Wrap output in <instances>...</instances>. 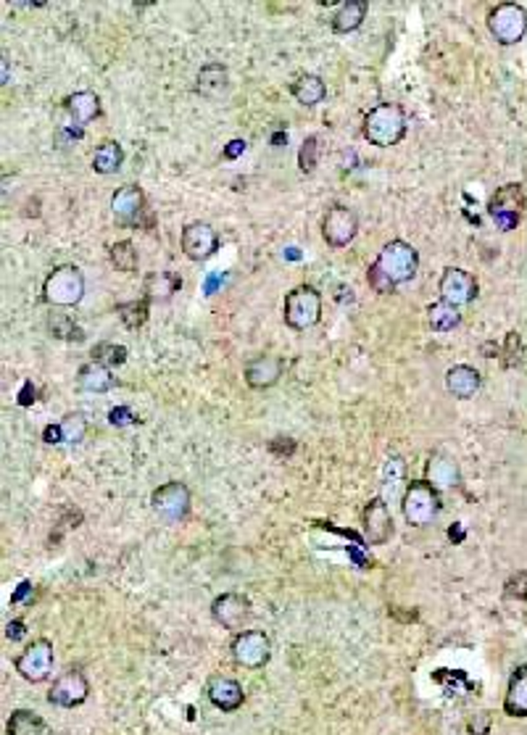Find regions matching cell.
I'll return each instance as SVG.
<instances>
[{
	"label": "cell",
	"instance_id": "cell-1",
	"mask_svg": "<svg viewBox=\"0 0 527 735\" xmlns=\"http://www.w3.org/2000/svg\"><path fill=\"white\" fill-rule=\"evenodd\" d=\"M420 269V253L407 240H391L383 245L372 267L367 269V282L375 293L391 296L399 285L409 282Z\"/></svg>",
	"mask_w": 527,
	"mask_h": 735
},
{
	"label": "cell",
	"instance_id": "cell-2",
	"mask_svg": "<svg viewBox=\"0 0 527 735\" xmlns=\"http://www.w3.org/2000/svg\"><path fill=\"white\" fill-rule=\"evenodd\" d=\"M407 129H409V119L401 105L377 104L364 116L361 135H364V140H369V145L391 148L407 137Z\"/></svg>",
	"mask_w": 527,
	"mask_h": 735
},
{
	"label": "cell",
	"instance_id": "cell-3",
	"mask_svg": "<svg viewBox=\"0 0 527 735\" xmlns=\"http://www.w3.org/2000/svg\"><path fill=\"white\" fill-rule=\"evenodd\" d=\"M85 298V277L74 264L56 267L45 282H43V301L53 309H69L77 306Z\"/></svg>",
	"mask_w": 527,
	"mask_h": 735
},
{
	"label": "cell",
	"instance_id": "cell-4",
	"mask_svg": "<svg viewBox=\"0 0 527 735\" xmlns=\"http://www.w3.org/2000/svg\"><path fill=\"white\" fill-rule=\"evenodd\" d=\"M443 509L440 501V491L432 488L427 480H412L404 499H401V512L407 517V522L412 527H427L438 520Z\"/></svg>",
	"mask_w": 527,
	"mask_h": 735
},
{
	"label": "cell",
	"instance_id": "cell-5",
	"mask_svg": "<svg viewBox=\"0 0 527 735\" xmlns=\"http://www.w3.org/2000/svg\"><path fill=\"white\" fill-rule=\"evenodd\" d=\"M283 314H285V324L291 329H309L319 324L322 319V293L316 290L314 285H298L293 288L288 296H285V306H283Z\"/></svg>",
	"mask_w": 527,
	"mask_h": 735
},
{
	"label": "cell",
	"instance_id": "cell-6",
	"mask_svg": "<svg viewBox=\"0 0 527 735\" xmlns=\"http://www.w3.org/2000/svg\"><path fill=\"white\" fill-rule=\"evenodd\" d=\"M488 29L499 45H517L527 35V11L520 3H499L488 13Z\"/></svg>",
	"mask_w": 527,
	"mask_h": 735
},
{
	"label": "cell",
	"instance_id": "cell-7",
	"mask_svg": "<svg viewBox=\"0 0 527 735\" xmlns=\"http://www.w3.org/2000/svg\"><path fill=\"white\" fill-rule=\"evenodd\" d=\"M53 662H56V654H53V643L48 638H37L32 640L16 659H13V667L16 672L27 680V683H45L53 672Z\"/></svg>",
	"mask_w": 527,
	"mask_h": 735
},
{
	"label": "cell",
	"instance_id": "cell-8",
	"mask_svg": "<svg viewBox=\"0 0 527 735\" xmlns=\"http://www.w3.org/2000/svg\"><path fill=\"white\" fill-rule=\"evenodd\" d=\"M232 662L245 669H261L272 659V640L261 631H240L229 646Z\"/></svg>",
	"mask_w": 527,
	"mask_h": 735
},
{
	"label": "cell",
	"instance_id": "cell-9",
	"mask_svg": "<svg viewBox=\"0 0 527 735\" xmlns=\"http://www.w3.org/2000/svg\"><path fill=\"white\" fill-rule=\"evenodd\" d=\"M151 509L167 522H182L190 514V488L185 483H164L151 493Z\"/></svg>",
	"mask_w": 527,
	"mask_h": 735
},
{
	"label": "cell",
	"instance_id": "cell-10",
	"mask_svg": "<svg viewBox=\"0 0 527 735\" xmlns=\"http://www.w3.org/2000/svg\"><path fill=\"white\" fill-rule=\"evenodd\" d=\"M523 209H525V193H523V185H517V182H509V185L499 188V190L493 193L491 204H488L491 219H493V221L499 224V229H504V232L517 229Z\"/></svg>",
	"mask_w": 527,
	"mask_h": 735
},
{
	"label": "cell",
	"instance_id": "cell-11",
	"mask_svg": "<svg viewBox=\"0 0 527 735\" xmlns=\"http://www.w3.org/2000/svg\"><path fill=\"white\" fill-rule=\"evenodd\" d=\"M477 280L472 272L461 269V267H448L443 269L440 275V282H438V293H440V301L461 309L467 304H472L477 298Z\"/></svg>",
	"mask_w": 527,
	"mask_h": 735
},
{
	"label": "cell",
	"instance_id": "cell-12",
	"mask_svg": "<svg viewBox=\"0 0 527 735\" xmlns=\"http://www.w3.org/2000/svg\"><path fill=\"white\" fill-rule=\"evenodd\" d=\"M359 232V216L353 213V209L343 206V204H335L329 206L324 219H322V237L329 248H345Z\"/></svg>",
	"mask_w": 527,
	"mask_h": 735
},
{
	"label": "cell",
	"instance_id": "cell-13",
	"mask_svg": "<svg viewBox=\"0 0 527 735\" xmlns=\"http://www.w3.org/2000/svg\"><path fill=\"white\" fill-rule=\"evenodd\" d=\"M88 696H90V683L82 669H66L61 677H56V683L48 691V701L61 709L82 707Z\"/></svg>",
	"mask_w": 527,
	"mask_h": 735
},
{
	"label": "cell",
	"instance_id": "cell-14",
	"mask_svg": "<svg viewBox=\"0 0 527 735\" xmlns=\"http://www.w3.org/2000/svg\"><path fill=\"white\" fill-rule=\"evenodd\" d=\"M111 213L119 224L127 227H145L143 216L148 213L145 206V193L137 185H121L113 196H111Z\"/></svg>",
	"mask_w": 527,
	"mask_h": 735
},
{
	"label": "cell",
	"instance_id": "cell-15",
	"mask_svg": "<svg viewBox=\"0 0 527 735\" xmlns=\"http://www.w3.org/2000/svg\"><path fill=\"white\" fill-rule=\"evenodd\" d=\"M180 243H182V253L190 261H206L219 251V235L209 221H190L182 229Z\"/></svg>",
	"mask_w": 527,
	"mask_h": 735
},
{
	"label": "cell",
	"instance_id": "cell-16",
	"mask_svg": "<svg viewBox=\"0 0 527 735\" xmlns=\"http://www.w3.org/2000/svg\"><path fill=\"white\" fill-rule=\"evenodd\" d=\"M211 617L227 631H240L251 620V601L240 593H221L211 604Z\"/></svg>",
	"mask_w": 527,
	"mask_h": 735
},
{
	"label": "cell",
	"instance_id": "cell-17",
	"mask_svg": "<svg viewBox=\"0 0 527 735\" xmlns=\"http://www.w3.org/2000/svg\"><path fill=\"white\" fill-rule=\"evenodd\" d=\"M393 535V517L383 499H372L364 507V538L369 545H383Z\"/></svg>",
	"mask_w": 527,
	"mask_h": 735
},
{
	"label": "cell",
	"instance_id": "cell-18",
	"mask_svg": "<svg viewBox=\"0 0 527 735\" xmlns=\"http://www.w3.org/2000/svg\"><path fill=\"white\" fill-rule=\"evenodd\" d=\"M283 372H285V361H283L280 356L267 353V356H259V359L248 361L243 375H245V385H248V388H253V391H267V388H272V385L280 383Z\"/></svg>",
	"mask_w": 527,
	"mask_h": 735
},
{
	"label": "cell",
	"instance_id": "cell-19",
	"mask_svg": "<svg viewBox=\"0 0 527 735\" xmlns=\"http://www.w3.org/2000/svg\"><path fill=\"white\" fill-rule=\"evenodd\" d=\"M206 696L209 701L221 709V712H237L245 701V693H243V685L232 677H224V675H213L206 685Z\"/></svg>",
	"mask_w": 527,
	"mask_h": 735
},
{
	"label": "cell",
	"instance_id": "cell-20",
	"mask_svg": "<svg viewBox=\"0 0 527 735\" xmlns=\"http://www.w3.org/2000/svg\"><path fill=\"white\" fill-rule=\"evenodd\" d=\"M180 290H182V277L172 269L151 272L143 282V298H148L151 304H167Z\"/></svg>",
	"mask_w": 527,
	"mask_h": 735
},
{
	"label": "cell",
	"instance_id": "cell-21",
	"mask_svg": "<svg viewBox=\"0 0 527 735\" xmlns=\"http://www.w3.org/2000/svg\"><path fill=\"white\" fill-rule=\"evenodd\" d=\"M483 385V377L475 367L469 364H456L446 372V388L453 398H461V401H469L475 398V393L480 391Z\"/></svg>",
	"mask_w": 527,
	"mask_h": 735
},
{
	"label": "cell",
	"instance_id": "cell-22",
	"mask_svg": "<svg viewBox=\"0 0 527 735\" xmlns=\"http://www.w3.org/2000/svg\"><path fill=\"white\" fill-rule=\"evenodd\" d=\"M409 483H407V464L401 456H388L385 467H383V488H380V499L385 504L401 501L407 493Z\"/></svg>",
	"mask_w": 527,
	"mask_h": 735
},
{
	"label": "cell",
	"instance_id": "cell-23",
	"mask_svg": "<svg viewBox=\"0 0 527 735\" xmlns=\"http://www.w3.org/2000/svg\"><path fill=\"white\" fill-rule=\"evenodd\" d=\"M424 480L438 491L456 488L459 485V464L448 453H432L424 467Z\"/></svg>",
	"mask_w": 527,
	"mask_h": 735
},
{
	"label": "cell",
	"instance_id": "cell-24",
	"mask_svg": "<svg viewBox=\"0 0 527 735\" xmlns=\"http://www.w3.org/2000/svg\"><path fill=\"white\" fill-rule=\"evenodd\" d=\"M229 88V72L224 64H206L201 66L198 77H196V93L204 96V98H221Z\"/></svg>",
	"mask_w": 527,
	"mask_h": 735
},
{
	"label": "cell",
	"instance_id": "cell-25",
	"mask_svg": "<svg viewBox=\"0 0 527 735\" xmlns=\"http://www.w3.org/2000/svg\"><path fill=\"white\" fill-rule=\"evenodd\" d=\"M77 388L85 393H108L111 388H116V377L105 364L88 361L77 372Z\"/></svg>",
	"mask_w": 527,
	"mask_h": 735
},
{
	"label": "cell",
	"instance_id": "cell-26",
	"mask_svg": "<svg viewBox=\"0 0 527 735\" xmlns=\"http://www.w3.org/2000/svg\"><path fill=\"white\" fill-rule=\"evenodd\" d=\"M504 712L509 717H527V664H520L512 677H509V688L504 696Z\"/></svg>",
	"mask_w": 527,
	"mask_h": 735
},
{
	"label": "cell",
	"instance_id": "cell-27",
	"mask_svg": "<svg viewBox=\"0 0 527 735\" xmlns=\"http://www.w3.org/2000/svg\"><path fill=\"white\" fill-rule=\"evenodd\" d=\"M367 11H369V3H367V0H345V3H340V8H337L335 16H332V29H335L337 35L356 32V29L364 24Z\"/></svg>",
	"mask_w": 527,
	"mask_h": 735
},
{
	"label": "cell",
	"instance_id": "cell-28",
	"mask_svg": "<svg viewBox=\"0 0 527 735\" xmlns=\"http://www.w3.org/2000/svg\"><path fill=\"white\" fill-rule=\"evenodd\" d=\"M66 111L77 121V127H85L101 116V98L93 90H80L66 98Z\"/></svg>",
	"mask_w": 527,
	"mask_h": 735
},
{
	"label": "cell",
	"instance_id": "cell-29",
	"mask_svg": "<svg viewBox=\"0 0 527 735\" xmlns=\"http://www.w3.org/2000/svg\"><path fill=\"white\" fill-rule=\"evenodd\" d=\"M5 731H8V735H56L43 717H37L29 709L11 712V717L5 723Z\"/></svg>",
	"mask_w": 527,
	"mask_h": 735
},
{
	"label": "cell",
	"instance_id": "cell-30",
	"mask_svg": "<svg viewBox=\"0 0 527 735\" xmlns=\"http://www.w3.org/2000/svg\"><path fill=\"white\" fill-rule=\"evenodd\" d=\"M291 93L293 98L301 105H316L327 98V85L322 77L316 74H301L293 85H291Z\"/></svg>",
	"mask_w": 527,
	"mask_h": 735
},
{
	"label": "cell",
	"instance_id": "cell-31",
	"mask_svg": "<svg viewBox=\"0 0 527 735\" xmlns=\"http://www.w3.org/2000/svg\"><path fill=\"white\" fill-rule=\"evenodd\" d=\"M124 164V148L116 140H105L93 153V169L98 174H116Z\"/></svg>",
	"mask_w": 527,
	"mask_h": 735
},
{
	"label": "cell",
	"instance_id": "cell-32",
	"mask_svg": "<svg viewBox=\"0 0 527 735\" xmlns=\"http://www.w3.org/2000/svg\"><path fill=\"white\" fill-rule=\"evenodd\" d=\"M459 321H461L459 309L446 301H435L427 306V324L432 332H451L453 327H459Z\"/></svg>",
	"mask_w": 527,
	"mask_h": 735
},
{
	"label": "cell",
	"instance_id": "cell-33",
	"mask_svg": "<svg viewBox=\"0 0 527 735\" xmlns=\"http://www.w3.org/2000/svg\"><path fill=\"white\" fill-rule=\"evenodd\" d=\"M48 332L56 340H66V343H82L85 340L82 327L72 316L61 314V312H53V314L48 316Z\"/></svg>",
	"mask_w": 527,
	"mask_h": 735
},
{
	"label": "cell",
	"instance_id": "cell-34",
	"mask_svg": "<svg viewBox=\"0 0 527 735\" xmlns=\"http://www.w3.org/2000/svg\"><path fill=\"white\" fill-rule=\"evenodd\" d=\"M108 259H111V264L119 269V272H135L137 269V248H135V243L132 240H119V243H113L111 248H108Z\"/></svg>",
	"mask_w": 527,
	"mask_h": 735
},
{
	"label": "cell",
	"instance_id": "cell-35",
	"mask_svg": "<svg viewBox=\"0 0 527 735\" xmlns=\"http://www.w3.org/2000/svg\"><path fill=\"white\" fill-rule=\"evenodd\" d=\"M116 314L124 321V327L140 329V327L148 321V316H151V301H148V298H140V301L119 304V306H116Z\"/></svg>",
	"mask_w": 527,
	"mask_h": 735
},
{
	"label": "cell",
	"instance_id": "cell-36",
	"mask_svg": "<svg viewBox=\"0 0 527 735\" xmlns=\"http://www.w3.org/2000/svg\"><path fill=\"white\" fill-rule=\"evenodd\" d=\"M93 361L105 364L108 369H111V367H121V364L127 361V348H124L121 343H111V340L98 343V345L93 348Z\"/></svg>",
	"mask_w": 527,
	"mask_h": 735
},
{
	"label": "cell",
	"instance_id": "cell-37",
	"mask_svg": "<svg viewBox=\"0 0 527 735\" xmlns=\"http://www.w3.org/2000/svg\"><path fill=\"white\" fill-rule=\"evenodd\" d=\"M58 424L64 429V443H80L88 432V420L80 412H69Z\"/></svg>",
	"mask_w": 527,
	"mask_h": 735
},
{
	"label": "cell",
	"instance_id": "cell-38",
	"mask_svg": "<svg viewBox=\"0 0 527 735\" xmlns=\"http://www.w3.org/2000/svg\"><path fill=\"white\" fill-rule=\"evenodd\" d=\"M316 161H319V137L316 135H309L298 151V166L304 174H312L316 169Z\"/></svg>",
	"mask_w": 527,
	"mask_h": 735
},
{
	"label": "cell",
	"instance_id": "cell-39",
	"mask_svg": "<svg viewBox=\"0 0 527 735\" xmlns=\"http://www.w3.org/2000/svg\"><path fill=\"white\" fill-rule=\"evenodd\" d=\"M504 596L512 601H527V572H515L507 583H504Z\"/></svg>",
	"mask_w": 527,
	"mask_h": 735
},
{
	"label": "cell",
	"instance_id": "cell-40",
	"mask_svg": "<svg viewBox=\"0 0 527 735\" xmlns=\"http://www.w3.org/2000/svg\"><path fill=\"white\" fill-rule=\"evenodd\" d=\"M108 422H111L113 427H127V424H135V422H137V414H135L129 406H116V409L108 412Z\"/></svg>",
	"mask_w": 527,
	"mask_h": 735
},
{
	"label": "cell",
	"instance_id": "cell-41",
	"mask_svg": "<svg viewBox=\"0 0 527 735\" xmlns=\"http://www.w3.org/2000/svg\"><path fill=\"white\" fill-rule=\"evenodd\" d=\"M501 353H504V356H509V359L504 361L507 367H515V364L520 361L523 348H520V335H517V332H509V335H507V348H504Z\"/></svg>",
	"mask_w": 527,
	"mask_h": 735
},
{
	"label": "cell",
	"instance_id": "cell-42",
	"mask_svg": "<svg viewBox=\"0 0 527 735\" xmlns=\"http://www.w3.org/2000/svg\"><path fill=\"white\" fill-rule=\"evenodd\" d=\"M296 448H298V445H296L293 437H275V440L269 443V451L277 453V456H293Z\"/></svg>",
	"mask_w": 527,
	"mask_h": 735
},
{
	"label": "cell",
	"instance_id": "cell-43",
	"mask_svg": "<svg viewBox=\"0 0 527 735\" xmlns=\"http://www.w3.org/2000/svg\"><path fill=\"white\" fill-rule=\"evenodd\" d=\"M245 148H248V143H245V140H229V143H227V148L221 151V156H224L227 161H232V159L243 156V153H245Z\"/></svg>",
	"mask_w": 527,
	"mask_h": 735
},
{
	"label": "cell",
	"instance_id": "cell-44",
	"mask_svg": "<svg viewBox=\"0 0 527 735\" xmlns=\"http://www.w3.org/2000/svg\"><path fill=\"white\" fill-rule=\"evenodd\" d=\"M43 440H45L48 445L64 443V429H61V424H48V427L43 429Z\"/></svg>",
	"mask_w": 527,
	"mask_h": 735
},
{
	"label": "cell",
	"instance_id": "cell-45",
	"mask_svg": "<svg viewBox=\"0 0 527 735\" xmlns=\"http://www.w3.org/2000/svg\"><path fill=\"white\" fill-rule=\"evenodd\" d=\"M35 401H37V388L27 380L24 388H21V393H19V406H32Z\"/></svg>",
	"mask_w": 527,
	"mask_h": 735
},
{
	"label": "cell",
	"instance_id": "cell-46",
	"mask_svg": "<svg viewBox=\"0 0 527 735\" xmlns=\"http://www.w3.org/2000/svg\"><path fill=\"white\" fill-rule=\"evenodd\" d=\"M27 635V625L21 623V620H13V623H8L5 625V638H11V640H21Z\"/></svg>",
	"mask_w": 527,
	"mask_h": 735
},
{
	"label": "cell",
	"instance_id": "cell-47",
	"mask_svg": "<svg viewBox=\"0 0 527 735\" xmlns=\"http://www.w3.org/2000/svg\"><path fill=\"white\" fill-rule=\"evenodd\" d=\"M480 353H483L485 359H493V356H499V353H501V345H496L493 340H485V343L480 345Z\"/></svg>",
	"mask_w": 527,
	"mask_h": 735
},
{
	"label": "cell",
	"instance_id": "cell-48",
	"mask_svg": "<svg viewBox=\"0 0 527 735\" xmlns=\"http://www.w3.org/2000/svg\"><path fill=\"white\" fill-rule=\"evenodd\" d=\"M283 143H288V135H283V132H277V135L272 137V145H277V148H280Z\"/></svg>",
	"mask_w": 527,
	"mask_h": 735
},
{
	"label": "cell",
	"instance_id": "cell-49",
	"mask_svg": "<svg viewBox=\"0 0 527 735\" xmlns=\"http://www.w3.org/2000/svg\"><path fill=\"white\" fill-rule=\"evenodd\" d=\"M8 82V61L3 58V85Z\"/></svg>",
	"mask_w": 527,
	"mask_h": 735
}]
</instances>
